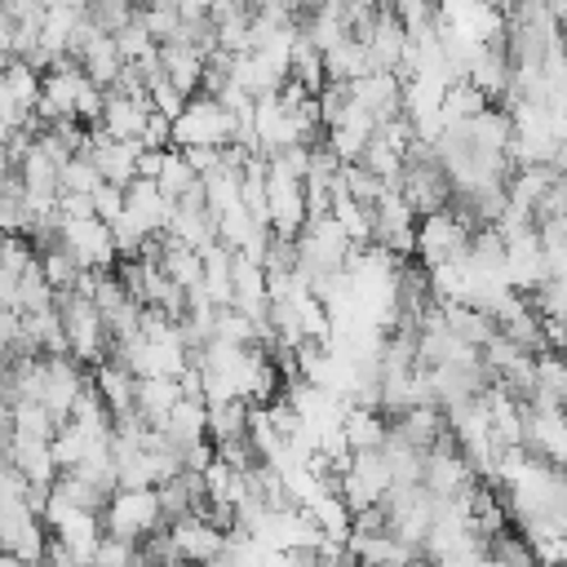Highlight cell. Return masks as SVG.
<instances>
[{
	"label": "cell",
	"instance_id": "1",
	"mask_svg": "<svg viewBox=\"0 0 567 567\" xmlns=\"http://www.w3.org/2000/svg\"><path fill=\"white\" fill-rule=\"evenodd\" d=\"M292 244H297V270L306 275V284L328 279V275H341V270L350 266V252H359V248L350 244V235L337 226L332 213L310 217Z\"/></svg>",
	"mask_w": 567,
	"mask_h": 567
},
{
	"label": "cell",
	"instance_id": "2",
	"mask_svg": "<svg viewBox=\"0 0 567 567\" xmlns=\"http://www.w3.org/2000/svg\"><path fill=\"white\" fill-rule=\"evenodd\" d=\"M53 306H58V319H62L71 359H84V363L111 359V328H106V319H102V310H97L93 297H84V292L71 288V292H58Z\"/></svg>",
	"mask_w": 567,
	"mask_h": 567
},
{
	"label": "cell",
	"instance_id": "3",
	"mask_svg": "<svg viewBox=\"0 0 567 567\" xmlns=\"http://www.w3.org/2000/svg\"><path fill=\"white\" fill-rule=\"evenodd\" d=\"M226 151L235 146V115L217 102V97H204L195 93L186 102V111L173 120V151Z\"/></svg>",
	"mask_w": 567,
	"mask_h": 567
},
{
	"label": "cell",
	"instance_id": "4",
	"mask_svg": "<svg viewBox=\"0 0 567 567\" xmlns=\"http://www.w3.org/2000/svg\"><path fill=\"white\" fill-rule=\"evenodd\" d=\"M164 527V509H159V492L155 487H115L106 509H102V532L142 545L151 532Z\"/></svg>",
	"mask_w": 567,
	"mask_h": 567
},
{
	"label": "cell",
	"instance_id": "5",
	"mask_svg": "<svg viewBox=\"0 0 567 567\" xmlns=\"http://www.w3.org/2000/svg\"><path fill=\"white\" fill-rule=\"evenodd\" d=\"M470 239H474V226L456 208H443V213H430L416 221V257L425 270L443 266V261H465Z\"/></svg>",
	"mask_w": 567,
	"mask_h": 567
},
{
	"label": "cell",
	"instance_id": "6",
	"mask_svg": "<svg viewBox=\"0 0 567 567\" xmlns=\"http://www.w3.org/2000/svg\"><path fill=\"white\" fill-rule=\"evenodd\" d=\"M89 84H93V80L80 71V62H75V58L53 62V66L44 71V80H40V102H35V115H40L44 124H53V120H75L80 97L89 93Z\"/></svg>",
	"mask_w": 567,
	"mask_h": 567
},
{
	"label": "cell",
	"instance_id": "7",
	"mask_svg": "<svg viewBox=\"0 0 567 567\" xmlns=\"http://www.w3.org/2000/svg\"><path fill=\"white\" fill-rule=\"evenodd\" d=\"M266 217H270V230L279 239H297L301 226L310 221V199H306V182L301 177H288L279 168L266 164Z\"/></svg>",
	"mask_w": 567,
	"mask_h": 567
},
{
	"label": "cell",
	"instance_id": "8",
	"mask_svg": "<svg viewBox=\"0 0 567 567\" xmlns=\"http://www.w3.org/2000/svg\"><path fill=\"white\" fill-rule=\"evenodd\" d=\"M62 221V217H58ZM58 239H62V248L75 257V266L80 270H111L115 266V235H111V226L106 221H97V217H80V221H62V230H58Z\"/></svg>",
	"mask_w": 567,
	"mask_h": 567
},
{
	"label": "cell",
	"instance_id": "9",
	"mask_svg": "<svg viewBox=\"0 0 567 567\" xmlns=\"http://www.w3.org/2000/svg\"><path fill=\"white\" fill-rule=\"evenodd\" d=\"M168 532H173L177 554H182L190 567H213V563L221 558L226 540H230V532H221V527H217L213 518H204V514H186V518L168 523Z\"/></svg>",
	"mask_w": 567,
	"mask_h": 567
},
{
	"label": "cell",
	"instance_id": "10",
	"mask_svg": "<svg viewBox=\"0 0 567 567\" xmlns=\"http://www.w3.org/2000/svg\"><path fill=\"white\" fill-rule=\"evenodd\" d=\"M146 120H151V102L106 89V106H102V120H97V128H102L106 137L142 146V137H146Z\"/></svg>",
	"mask_w": 567,
	"mask_h": 567
},
{
	"label": "cell",
	"instance_id": "11",
	"mask_svg": "<svg viewBox=\"0 0 567 567\" xmlns=\"http://www.w3.org/2000/svg\"><path fill=\"white\" fill-rule=\"evenodd\" d=\"M532 408H558L567 412V354L563 350H545L532 363Z\"/></svg>",
	"mask_w": 567,
	"mask_h": 567
},
{
	"label": "cell",
	"instance_id": "12",
	"mask_svg": "<svg viewBox=\"0 0 567 567\" xmlns=\"http://www.w3.org/2000/svg\"><path fill=\"white\" fill-rule=\"evenodd\" d=\"M204 66H208V58H204L195 44H186V40H168V44H159V71H164L186 97L199 93V84H204Z\"/></svg>",
	"mask_w": 567,
	"mask_h": 567
},
{
	"label": "cell",
	"instance_id": "13",
	"mask_svg": "<svg viewBox=\"0 0 567 567\" xmlns=\"http://www.w3.org/2000/svg\"><path fill=\"white\" fill-rule=\"evenodd\" d=\"M186 394H182V377H142L137 381V416L151 425V430H159L164 421H168V412L182 403Z\"/></svg>",
	"mask_w": 567,
	"mask_h": 567
},
{
	"label": "cell",
	"instance_id": "14",
	"mask_svg": "<svg viewBox=\"0 0 567 567\" xmlns=\"http://www.w3.org/2000/svg\"><path fill=\"white\" fill-rule=\"evenodd\" d=\"M93 385H97L102 403L111 408V416L133 412V403H137V377H133L120 359H102L97 372H93Z\"/></svg>",
	"mask_w": 567,
	"mask_h": 567
},
{
	"label": "cell",
	"instance_id": "15",
	"mask_svg": "<svg viewBox=\"0 0 567 567\" xmlns=\"http://www.w3.org/2000/svg\"><path fill=\"white\" fill-rule=\"evenodd\" d=\"M248 425H252V403H244V399L208 403V443H213V452L230 447V443H244Z\"/></svg>",
	"mask_w": 567,
	"mask_h": 567
},
{
	"label": "cell",
	"instance_id": "16",
	"mask_svg": "<svg viewBox=\"0 0 567 567\" xmlns=\"http://www.w3.org/2000/svg\"><path fill=\"white\" fill-rule=\"evenodd\" d=\"M341 434H346V447H350V452H372V447L385 443V434H390V416L377 412V408H359V403H350L346 416H341Z\"/></svg>",
	"mask_w": 567,
	"mask_h": 567
},
{
	"label": "cell",
	"instance_id": "17",
	"mask_svg": "<svg viewBox=\"0 0 567 567\" xmlns=\"http://www.w3.org/2000/svg\"><path fill=\"white\" fill-rule=\"evenodd\" d=\"M487 106H492V102H487L470 80H452V84H447V93H443L439 115H443V128H447V124H465V120L483 115Z\"/></svg>",
	"mask_w": 567,
	"mask_h": 567
},
{
	"label": "cell",
	"instance_id": "18",
	"mask_svg": "<svg viewBox=\"0 0 567 567\" xmlns=\"http://www.w3.org/2000/svg\"><path fill=\"white\" fill-rule=\"evenodd\" d=\"M40 71L31 66V62H22V58H13L4 71H0V89L22 106V111H35V102H40Z\"/></svg>",
	"mask_w": 567,
	"mask_h": 567
},
{
	"label": "cell",
	"instance_id": "19",
	"mask_svg": "<svg viewBox=\"0 0 567 567\" xmlns=\"http://www.w3.org/2000/svg\"><path fill=\"white\" fill-rule=\"evenodd\" d=\"M155 186H159V195L164 199H182V195H190L195 186H199V173L190 168V159L182 155V151H173L168 146V155H164V168H159V177H155Z\"/></svg>",
	"mask_w": 567,
	"mask_h": 567
},
{
	"label": "cell",
	"instance_id": "20",
	"mask_svg": "<svg viewBox=\"0 0 567 567\" xmlns=\"http://www.w3.org/2000/svg\"><path fill=\"white\" fill-rule=\"evenodd\" d=\"M137 18H142V27L151 31V40L155 44H168V40H177V31H182V9H177V0H151V4H142L137 9Z\"/></svg>",
	"mask_w": 567,
	"mask_h": 567
},
{
	"label": "cell",
	"instance_id": "21",
	"mask_svg": "<svg viewBox=\"0 0 567 567\" xmlns=\"http://www.w3.org/2000/svg\"><path fill=\"white\" fill-rule=\"evenodd\" d=\"M40 270H44V279L53 284V292H71L75 284H80V266H75V257L62 248V239L58 244H49V248H40Z\"/></svg>",
	"mask_w": 567,
	"mask_h": 567
},
{
	"label": "cell",
	"instance_id": "22",
	"mask_svg": "<svg viewBox=\"0 0 567 567\" xmlns=\"http://www.w3.org/2000/svg\"><path fill=\"white\" fill-rule=\"evenodd\" d=\"M58 186H62V195H93V190L102 186V173H97V164L89 159V151L71 155V159L58 168Z\"/></svg>",
	"mask_w": 567,
	"mask_h": 567
},
{
	"label": "cell",
	"instance_id": "23",
	"mask_svg": "<svg viewBox=\"0 0 567 567\" xmlns=\"http://www.w3.org/2000/svg\"><path fill=\"white\" fill-rule=\"evenodd\" d=\"M133 563H137V545H133V540H120V536L106 532L89 567H133Z\"/></svg>",
	"mask_w": 567,
	"mask_h": 567
},
{
	"label": "cell",
	"instance_id": "24",
	"mask_svg": "<svg viewBox=\"0 0 567 567\" xmlns=\"http://www.w3.org/2000/svg\"><path fill=\"white\" fill-rule=\"evenodd\" d=\"M93 217H97V221H106V226H115V221L124 217V186L102 182V186L93 190Z\"/></svg>",
	"mask_w": 567,
	"mask_h": 567
},
{
	"label": "cell",
	"instance_id": "25",
	"mask_svg": "<svg viewBox=\"0 0 567 567\" xmlns=\"http://www.w3.org/2000/svg\"><path fill=\"white\" fill-rule=\"evenodd\" d=\"M164 155L168 151H155V146H142V155H137V177H159V168H164Z\"/></svg>",
	"mask_w": 567,
	"mask_h": 567
},
{
	"label": "cell",
	"instance_id": "26",
	"mask_svg": "<svg viewBox=\"0 0 567 567\" xmlns=\"http://www.w3.org/2000/svg\"><path fill=\"white\" fill-rule=\"evenodd\" d=\"M217 4H221V0H177L182 18H213V13H217Z\"/></svg>",
	"mask_w": 567,
	"mask_h": 567
},
{
	"label": "cell",
	"instance_id": "27",
	"mask_svg": "<svg viewBox=\"0 0 567 567\" xmlns=\"http://www.w3.org/2000/svg\"><path fill=\"white\" fill-rule=\"evenodd\" d=\"M133 4H137V9H142V4H151V0H133Z\"/></svg>",
	"mask_w": 567,
	"mask_h": 567
}]
</instances>
